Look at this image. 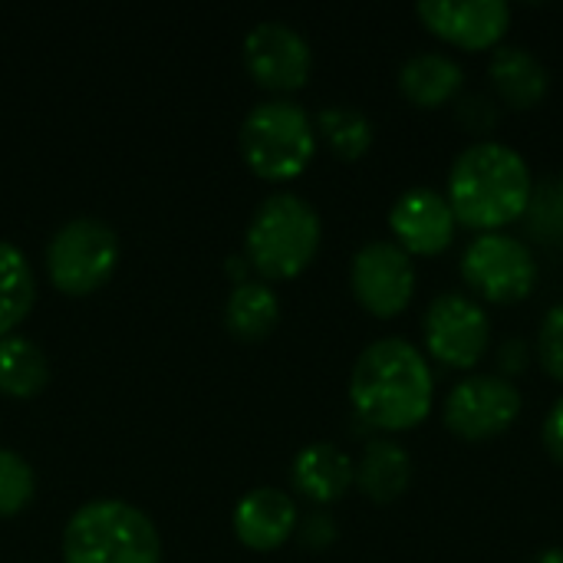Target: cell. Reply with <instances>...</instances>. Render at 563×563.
<instances>
[{"label": "cell", "instance_id": "obj_1", "mask_svg": "<svg viewBox=\"0 0 563 563\" xmlns=\"http://www.w3.org/2000/svg\"><path fill=\"white\" fill-rule=\"evenodd\" d=\"M432 369L402 336L369 343L350 373V399L363 422L383 432H406L432 412Z\"/></svg>", "mask_w": 563, "mask_h": 563}, {"label": "cell", "instance_id": "obj_2", "mask_svg": "<svg viewBox=\"0 0 563 563\" xmlns=\"http://www.w3.org/2000/svg\"><path fill=\"white\" fill-rule=\"evenodd\" d=\"M534 178L521 152L505 142H475L452 162L449 205L455 221L475 231H498L531 208Z\"/></svg>", "mask_w": 563, "mask_h": 563}, {"label": "cell", "instance_id": "obj_3", "mask_svg": "<svg viewBox=\"0 0 563 563\" xmlns=\"http://www.w3.org/2000/svg\"><path fill=\"white\" fill-rule=\"evenodd\" d=\"M66 563H162V538L152 518L129 501H86L63 528Z\"/></svg>", "mask_w": 563, "mask_h": 563}, {"label": "cell", "instance_id": "obj_4", "mask_svg": "<svg viewBox=\"0 0 563 563\" xmlns=\"http://www.w3.org/2000/svg\"><path fill=\"white\" fill-rule=\"evenodd\" d=\"M320 251V214L317 208L294 195H267L244 234V257L271 280L297 277Z\"/></svg>", "mask_w": 563, "mask_h": 563}, {"label": "cell", "instance_id": "obj_5", "mask_svg": "<svg viewBox=\"0 0 563 563\" xmlns=\"http://www.w3.org/2000/svg\"><path fill=\"white\" fill-rule=\"evenodd\" d=\"M238 148L254 175L287 181L310 165L317 152V129L303 106L290 99H264L244 115Z\"/></svg>", "mask_w": 563, "mask_h": 563}, {"label": "cell", "instance_id": "obj_6", "mask_svg": "<svg viewBox=\"0 0 563 563\" xmlns=\"http://www.w3.org/2000/svg\"><path fill=\"white\" fill-rule=\"evenodd\" d=\"M119 264V234L99 218H69L46 244V271L56 290L86 297L99 290Z\"/></svg>", "mask_w": 563, "mask_h": 563}, {"label": "cell", "instance_id": "obj_7", "mask_svg": "<svg viewBox=\"0 0 563 563\" xmlns=\"http://www.w3.org/2000/svg\"><path fill=\"white\" fill-rule=\"evenodd\" d=\"M538 257L534 251L505 234L485 231L462 254V277L472 290H478L492 303H518L531 297L538 287Z\"/></svg>", "mask_w": 563, "mask_h": 563}, {"label": "cell", "instance_id": "obj_8", "mask_svg": "<svg viewBox=\"0 0 563 563\" xmlns=\"http://www.w3.org/2000/svg\"><path fill=\"white\" fill-rule=\"evenodd\" d=\"M422 330H426L429 353L452 369L478 366L492 343V323L485 307L455 290L429 303Z\"/></svg>", "mask_w": 563, "mask_h": 563}, {"label": "cell", "instance_id": "obj_9", "mask_svg": "<svg viewBox=\"0 0 563 563\" xmlns=\"http://www.w3.org/2000/svg\"><path fill=\"white\" fill-rule=\"evenodd\" d=\"M445 426L465 442L498 439L521 416V393L505 376H468L445 399Z\"/></svg>", "mask_w": 563, "mask_h": 563}, {"label": "cell", "instance_id": "obj_10", "mask_svg": "<svg viewBox=\"0 0 563 563\" xmlns=\"http://www.w3.org/2000/svg\"><path fill=\"white\" fill-rule=\"evenodd\" d=\"M350 284L360 307L386 320L409 307L416 290V264L396 241H369L353 254Z\"/></svg>", "mask_w": 563, "mask_h": 563}, {"label": "cell", "instance_id": "obj_11", "mask_svg": "<svg viewBox=\"0 0 563 563\" xmlns=\"http://www.w3.org/2000/svg\"><path fill=\"white\" fill-rule=\"evenodd\" d=\"M247 73L274 92H294L310 79L313 53L300 30L284 20H261L244 36Z\"/></svg>", "mask_w": 563, "mask_h": 563}, {"label": "cell", "instance_id": "obj_12", "mask_svg": "<svg viewBox=\"0 0 563 563\" xmlns=\"http://www.w3.org/2000/svg\"><path fill=\"white\" fill-rule=\"evenodd\" d=\"M416 10L435 36L462 49H488L511 26L505 0H422Z\"/></svg>", "mask_w": 563, "mask_h": 563}, {"label": "cell", "instance_id": "obj_13", "mask_svg": "<svg viewBox=\"0 0 563 563\" xmlns=\"http://www.w3.org/2000/svg\"><path fill=\"white\" fill-rule=\"evenodd\" d=\"M389 228L396 244L412 254H442L455 241V211L445 195L432 188H409L396 198L389 211Z\"/></svg>", "mask_w": 563, "mask_h": 563}, {"label": "cell", "instance_id": "obj_14", "mask_svg": "<svg viewBox=\"0 0 563 563\" xmlns=\"http://www.w3.org/2000/svg\"><path fill=\"white\" fill-rule=\"evenodd\" d=\"M297 505L280 488H254L234 508V534L251 551H274L297 531Z\"/></svg>", "mask_w": 563, "mask_h": 563}, {"label": "cell", "instance_id": "obj_15", "mask_svg": "<svg viewBox=\"0 0 563 563\" xmlns=\"http://www.w3.org/2000/svg\"><path fill=\"white\" fill-rule=\"evenodd\" d=\"M294 488L313 505H333L356 485L353 459L333 442H313L297 452L290 465Z\"/></svg>", "mask_w": 563, "mask_h": 563}, {"label": "cell", "instance_id": "obj_16", "mask_svg": "<svg viewBox=\"0 0 563 563\" xmlns=\"http://www.w3.org/2000/svg\"><path fill=\"white\" fill-rule=\"evenodd\" d=\"M462 82H465L462 63L435 49H422L409 56L399 69V89L419 109H435L452 102L462 92Z\"/></svg>", "mask_w": 563, "mask_h": 563}, {"label": "cell", "instance_id": "obj_17", "mask_svg": "<svg viewBox=\"0 0 563 563\" xmlns=\"http://www.w3.org/2000/svg\"><path fill=\"white\" fill-rule=\"evenodd\" d=\"M488 76L495 92L515 106V109H531L548 96V66L528 49V46H498L488 63Z\"/></svg>", "mask_w": 563, "mask_h": 563}, {"label": "cell", "instance_id": "obj_18", "mask_svg": "<svg viewBox=\"0 0 563 563\" xmlns=\"http://www.w3.org/2000/svg\"><path fill=\"white\" fill-rule=\"evenodd\" d=\"M356 485L376 505H393L412 485V459L399 442L376 439L356 462Z\"/></svg>", "mask_w": 563, "mask_h": 563}, {"label": "cell", "instance_id": "obj_19", "mask_svg": "<svg viewBox=\"0 0 563 563\" xmlns=\"http://www.w3.org/2000/svg\"><path fill=\"white\" fill-rule=\"evenodd\" d=\"M280 320V300L264 280H241L228 294L224 303V327L238 340H264Z\"/></svg>", "mask_w": 563, "mask_h": 563}, {"label": "cell", "instance_id": "obj_20", "mask_svg": "<svg viewBox=\"0 0 563 563\" xmlns=\"http://www.w3.org/2000/svg\"><path fill=\"white\" fill-rule=\"evenodd\" d=\"M46 383H49L46 353L20 333L0 336V393L10 399H30Z\"/></svg>", "mask_w": 563, "mask_h": 563}, {"label": "cell", "instance_id": "obj_21", "mask_svg": "<svg viewBox=\"0 0 563 563\" xmlns=\"http://www.w3.org/2000/svg\"><path fill=\"white\" fill-rule=\"evenodd\" d=\"M36 300V277L26 254L0 238V336L13 333Z\"/></svg>", "mask_w": 563, "mask_h": 563}, {"label": "cell", "instance_id": "obj_22", "mask_svg": "<svg viewBox=\"0 0 563 563\" xmlns=\"http://www.w3.org/2000/svg\"><path fill=\"white\" fill-rule=\"evenodd\" d=\"M313 129L323 135V142L330 145L333 155H340L343 162H356L369 152L373 145V122L363 109L336 102V106H323Z\"/></svg>", "mask_w": 563, "mask_h": 563}, {"label": "cell", "instance_id": "obj_23", "mask_svg": "<svg viewBox=\"0 0 563 563\" xmlns=\"http://www.w3.org/2000/svg\"><path fill=\"white\" fill-rule=\"evenodd\" d=\"M33 492H36V478L26 459L16 455L13 449H0V518L23 511L33 501Z\"/></svg>", "mask_w": 563, "mask_h": 563}, {"label": "cell", "instance_id": "obj_24", "mask_svg": "<svg viewBox=\"0 0 563 563\" xmlns=\"http://www.w3.org/2000/svg\"><path fill=\"white\" fill-rule=\"evenodd\" d=\"M538 356H541V366L563 383V303L551 307L541 330H538Z\"/></svg>", "mask_w": 563, "mask_h": 563}, {"label": "cell", "instance_id": "obj_25", "mask_svg": "<svg viewBox=\"0 0 563 563\" xmlns=\"http://www.w3.org/2000/svg\"><path fill=\"white\" fill-rule=\"evenodd\" d=\"M459 119L472 129V132H488L498 122V109L488 96L472 92L465 99H459Z\"/></svg>", "mask_w": 563, "mask_h": 563}, {"label": "cell", "instance_id": "obj_26", "mask_svg": "<svg viewBox=\"0 0 563 563\" xmlns=\"http://www.w3.org/2000/svg\"><path fill=\"white\" fill-rule=\"evenodd\" d=\"M300 541L313 551H323L336 541V521L327 511H310L303 521H297Z\"/></svg>", "mask_w": 563, "mask_h": 563}, {"label": "cell", "instance_id": "obj_27", "mask_svg": "<svg viewBox=\"0 0 563 563\" xmlns=\"http://www.w3.org/2000/svg\"><path fill=\"white\" fill-rule=\"evenodd\" d=\"M541 439H544V449H548V455L558 462L563 468V396L551 406V412H548V419H544V432H541Z\"/></svg>", "mask_w": 563, "mask_h": 563}, {"label": "cell", "instance_id": "obj_28", "mask_svg": "<svg viewBox=\"0 0 563 563\" xmlns=\"http://www.w3.org/2000/svg\"><path fill=\"white\" fill-rule=\"evenodd\" d=\"M498 366H501V373H525V366H528L525 340H505V346L498 353Z\"/></svg>", "mask_w": 563, "mask_h": 563}, {"label": "cell", "instance_id": "obj_29", "mask_svg": "<svg viewBox=\"0 0 563 563\" xmlns=\"http://www.w3.org/2000/svg\"><path fill=\"white\" fill-rule=\"evenodd\" d=\"M531 563H563V548H548V551H541Z\"/></svg>", "mask_w": 563, "mask_h": 563}, {"label": "cell", "instance_id": "obj_30", "mask_svg": "<svg viewBox=\"0 0 563 563\" xmlns=\"http://www.w3.org/2000/svg\"><path fill=\"white\" fill-rule=\"evenodd\" d=\"M244 271H247V257H228V274H234V277H244Z\"/></svg>", "mask_w": 563, "mask_h": 563}, {"label": "cell", "instance_id": "obj_31", "mask_svg": "<svg viewBox=\"0 0 563 563\" xmlns=\"http://www.w3.org/2000/svg\"><path fill=\"white\" fill-rule=\"evenodd\" d=\"M558 195H561V201H563V178H561V191H558Z\"/></svg>", "mask_w": 563, "mask_h": 563}]
</instances>
